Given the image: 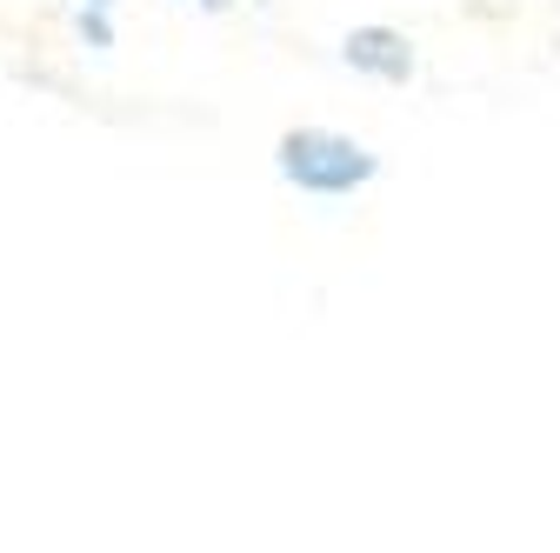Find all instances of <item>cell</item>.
<instances>
[{"label": "cell", "instance_id": "obj_1", "mask_svg": "<svg viewBox=\"0 0 560 553\" xmlns=\"http://www.w3.org/2000/svg\"><path fill=\"white\" fill-rule=\"evenodd\" d=\"M273 167L294 193L340 200V193H361L381 174V154L361 148L354 133H334V127H288L273 141Z\"/></svg>", "mask_w": 560, "mask_h": 553}, {"label": "cell", "instance_id": "obj_2", "mask_svg": "<svg viewBox=\"0 0 560 553\" xmlns=\"http://www.w3.org/2000/svg\"><path fill=\"white\" fill-rule=\"evenodd\" d=\"M340 60L354 67V74H368V81H387V87H407L413 81V40L407 34H394V27H354L340 40Z\"/></svg>", "mask_w": 560, "mask_h": 553}, {"label": "cell", "instance_id": "obj_3", "mask_svg": "<svg viewBox=\"0 0 560 553\" xmlns=\"http://www.w3.org/2000/svg\"><path fill=\"white\" fill-rule=\"evenodd\" d=\"M81 40L101 47V54L114 47V21H107V8H81Z\"/></svg>", "mask_w": 560, "mask_h": 553}, {"label": "cell", "instance_id": "obj_4", "mask_svg": "<svg viewBox=\"0 0 560 553\" xmlns=\"http://www.w3.org/2000/svg\"><path fill=\"white\" fill-rule=\"evenodd\" d=\"M194 8H207V14H228V8H234V0H194Z\"/></svg>", "mask_w": 560, "mask_h": 553}, {"label": "cell", "instance_id": "obj_5", "mask_svg": "<svg viewBox=\"0 0 560 553\" xmlns=\"http://www.w3.org/2000/svg\"><path fill=\"white\" fill-rule=\"evenodd\" d=\"M81 8H114V0H81Z\"/></svg>", "mask_w": 560, "mask_h": 553}]
</instances>
